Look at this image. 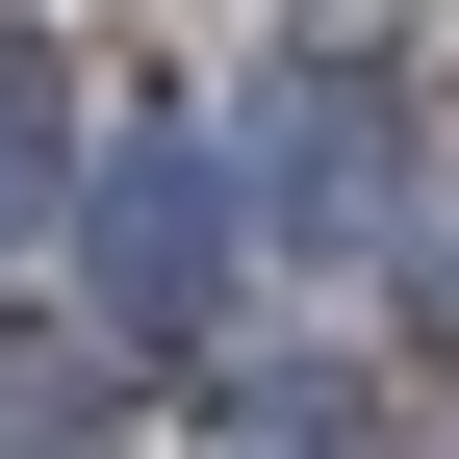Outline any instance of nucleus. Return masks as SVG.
I'll return each instance as SVG.
<instances>
[{
    "mask_svg": "<svg viewBox=\"0 0 459 459\" xmlns=\"http://www.w3.org/2000/svg\"><path fill=\"white\" fill-rule=\"evenodd\" d=\"M77 230H102V332H128V358H204L230 332V255H255V179H230L204 102H128L102 179H77Z\"/></svg>",
    "mask_w": 459,
    "mask_h": 459,
    "instance_id": "obj_1",
    "label": "nucleus"
},
{
    "mask_svg": "<svg viewBox=\"0 0 459 459\" xmlns=\"http://www.w3.org/2000/svg\"><path fill=\"white\" fill-rule=\"evenodd\" d=\"M77 179H102V128H77V51H51V26H0V255H26Z\"/></svg>",
    "mask_w": 459,
    "mask_h": 459,
    "instance_id": "obj_2",
    "label": "nucleus"
}]
</instances>
